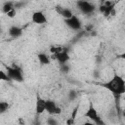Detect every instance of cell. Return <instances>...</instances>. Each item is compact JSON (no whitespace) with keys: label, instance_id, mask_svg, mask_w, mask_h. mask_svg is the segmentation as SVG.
Segmentation results:
<instances>
[{"label":"cell","instance_id":"cell-1","mask_svg":"<svg viewBox=\"0 0 125 125\" xmlns=\"http://www.w3.org/2000/svg\"><path fill=\"white\" fill-rule=\"evenodd\" d=\"M101 86L107 89L115 97H120L125 93V81L121 76L117 74H114L109 81L101 83Z\"/></svg>","mask_w":125,"mask_h":125},{"label":"cell","instance_id":"cell-2","mask_svg":"<svg viewBox=\"0 0 125 125\" xmlns=\"http://www.w3.org/2000/svg\"><path fill=\"white\" fill-rule=\"evenodd\" d=\"M6 73L10 80H14L17 82H22L23 81V75L21 68L18 66L17 64H14L12 66H6Z\"/></svg>","mask_w":125,"mask_h":125},{"label":"cell","instance_id":"cell-3","mask_svg":"<svg viewBox=\"0 0 125 125\" xmlns=\"http://www.w3.org/2000/svg\"><path fill=\"white\" fill-rule=\"evenodd\" d=\"M84 116L87 117V118H89L92 123H95V124H98V125H105L104 122V120H103L102 117L99 115V113H98V111L96 110V108L94 107L92 102L90 103L89 107H88L87 111L85 112Z\"/></svg>","mask_w":125,"mask_h":125},{"label":"cell","instance_id":"cell-4","mask_svg":"<svg viewBox=\"0 0 125 125\" xmlns=\"http://www.w3.org/2000/svg\"><path fill=\"white\" fill-rule=\"evenodd\" d=\"M52 59L58 61L60 62V64H64V63H66L69 61L70 57L68 55L67 49L63 48L62 51H61V52H59L57 54H52Z\"/></svg>","mask_w":125,"mask_h":125},{"label":"cell","instance_id":"cell-5","mask_svg":"<svg viewBox=\"0 0 125 125\" xmlns=\"http://www.w3.org/2000/svg\"><path fill=\"white\" fill-rule=\"evenodd\" d=\"M45 111H47L49 114H52V115H58V114H60L62 112V109L54 101L46 100Z\"/></svg>","mask_w":125,"mask_h":125},{"label":"cell","instance_id":"cell-6","mask_svg":"<svg viewBox=\"0 0 125 125\" xmlns=\"http://www.w3.org/2000/svg\"><path fill=\"white\" fill-rule=\"evenodd\" d=\"M64 22H65V24L69 28H71L73 30H80L81 29V26H82L81 21L78 19V17H76L74 15L71 18H69L67 20H64Z\"/></svg>","mask_w":125,"mask_h":125},{"label":"cell","instance_id":"cell-7","mask_svg":"<svg viewBox=\"0 0 125 125\" xmlns=\"http://www.w3.org/2000/svg\"><path fill=\"white\" fill-rule=\"evenodd\" d=\"M77 7L83 14H91L95 11V6L88 1H78Z\"/></svg>","mask_w":125,"mask_h":125},{"label":"cell","instance_id":"cell-8","mask_svg":"<svg viewBox=\"0 0 125 125\" xmlns=\"http://www.w3.org/2000/svg\"><path fill=\"white\" fill-rule=\"evenodd\" d=\"M31 20L34 23H37V24H44L47 22V18L44 15V13L41 11L34 12L31 16Z\"/></svg>","mask_w":125,"mask_h":125},{"label":"cell","instance_id":"cell-9","mask_svg":"<svg viewBox=\"0 0 125 125\" xmlns=\"http://www.w3.org/2000/svg\"><path fill=\"white\" fill-rule=\"evenodd\" d=\"M45 106H46V100L41 98L39 95L36 97V103H35V111L36 114H41L45 111Z\"/></svg>","mask_w":125,"mask_h":125},{"label":"cell","instance_id":"cell-10","mask_svg":"<svg viewBox=\"0 0 125 125\" xmlns=\"http://www.w3.org/2000/svg\"><path fill=\"white\" fill-rule=\"evenodd\" d=\"M22 34V28L17 25H13L9 28V35L13 38H18Z\"/></svg>","mask_w":125,"mask_h":125},{"label":"cell","instance_id":"cell-11","mask_svg":"<svg viewBox=\"0 0 125 125\" xmlns=\"http://www.w3.org/2000/svg\"><path fill=\"white\" fill-rule=\"evenodd\" d=\"M57 11L60 13V15L62 17L64 18V20H67V19H69V18H71L73 16L72 11L70 9H68V8H60V7H58Z\"/></svg>","mask_w":125,"mask_h":125},{"label":"cell","instance_id":"cell-12","mask_svg":"<svg viewBox=\"0 0 125 125\" xmlns=\"http://www.w3.org/2000/svg\"><path fill=\"white\" fill-rule=\"evenodd\" d=\"M37 58H38V60H39V62H40L41 64H43V65H45V64H50V63H51V59H50V57L47 56L45 53H39V54L37 55Z\"/></svg>","mask_w":125,"mask_h":125},{"label":"cell","instance_id":"cell-13","mask_svg":"<svg viewBox=\"0 0 125 125\" xmlns=\"http://www.w3.org/2000/svg\"><path fill=\"white\" fill-rule=\"evenodd\" d=\"M12 9H15L14 8V2H5L3 4V7H2V11L3 13L7 14L9 11H11Z\"/></svg>","mask_w":125,"mask_h":125},{"label":"cell","instance_id":"cell-14","mask_svg":"<svg viewBox=\"0 0 125 125\" xmlns=\"http://www.w3.org/2000/svg\"><path fill=\"white\" fill-rule=\"evenodd\" d=\"M9 107H10V104H9L7 102L0 101V114L6 112V111L9 109Z\"/></svg>","mask_w":125,"mask_h":125},{"label":"cell","instance_id":"cell-15","mask_svg":"<svg viewBox=\"0 0 125 125\" xmlns=\"http://www.w3.org/2000/svg\"><path fill=\"white\" fill-rule=\"evenodd\" d=\"M76 98H77V91H75V90H70L69 93H68V99H69L70 101H73V100H75Z\"/></svg>","mask_w":125,"mask_h":125},{"label":"cell","instance_id":"cell-16","mask_svg":"<svg viewBox=\"0 0 125 125\" xmlns=\"http://www.w3.org/2000/svg\"><path fill=\"white\" fill-rule=\"evenodd\" d=\"M0 80H2V81H11L10 78L8 77L7 73L3 70H0Z\"/></svg>","mask_w":125,"mask_h":125},{"label":"cell","instance_id":"cell-17","mask_svg":"<svg viewBox=\"0 0 125 125\" xmlns=\"http://www.w3.org/2000/svg\"><path fill=\"white\" fill-rule=\"evenodd\" d=\"M47 125H59V122L57 119H55L53 117H49L47 119Z\"/></svg>","mask_w":125,"mask_h":125},{"label":"cell","instance_id":"cell-18","mask_svg":"<svg viewBox=\"0 0 125 125\" xmlns=\"http://www.w3.org/2000/svg\"><path fill=\"white\" fill-rule=\"evenodd\" d=\"M9 18H14L16 16V9H12L11 11H9L7 14H6Z\"/></svg>","mask_w":125,"mask_h":125},{"label":"cell","instance_id":"cell-19","mask_svg":"<svg viewBox=\"0 0 125 125\" xmlns=\"http://www.w3.org/2000/svg\"><path fill=\"white\" fill-rule=\"evenodd\" d=\"M62 66H61V69H62V71H63V72H68V70H69V66L66 64V63H64V64H61Z\"/></svg>","mask_w":125,"mask_h":125},{"label":"cell","instance_id":"cell-20","mask_svg":"<svg viewBox=\"0 0 125 125\" xmlns=\"http://www.w3.org/2000/svg\"><path fill=\"white\" fill-rule=\"evenodd\" d=\"M33 125H41V123H40L38 118H35V120L33 121Z\"/></svg>","mask_w":125,"mask_h":125},{"label":"cell","instance_id":"cell-21","mask_svg":"<svg viewBox=\"0 0 125 125\" xmlns=\"http://www.w3.org/2000/svg\"><path fill=\"white\" fill-rule=\"evenodd\" d=\"M66 123H67V125H72V124L74 123V120H73V119H71V118H69V119L67 120V122H66Z\"/></svg>","mask_w":125,"mask_h":125},{"label":"cell","instance_id":"cell-22","mask_svg":"<svg viewBox=\"0 0 125 125\" xmlns=\"http://www.w3.org/2000/svg\"><path fill=\"white\" fill-rule=\"evenodd\" d=\"M82 125H98V124H95V123H92V122H85Z\"/></svg>","mask_w":125,"mask_h":125},{"label":"cell","instance_id":"cell-23","mask_svg":"<svg viewBox=\"0 0 125 125\" xmlns=\"http://www.w3.org/2000/svg\"><path fill=\"white\" fill-rule=\"evenodd\" d=\"M0 32H1V27H0Z\"/></svg>","mask_w":125,"mask_h":125}]
</instances>
